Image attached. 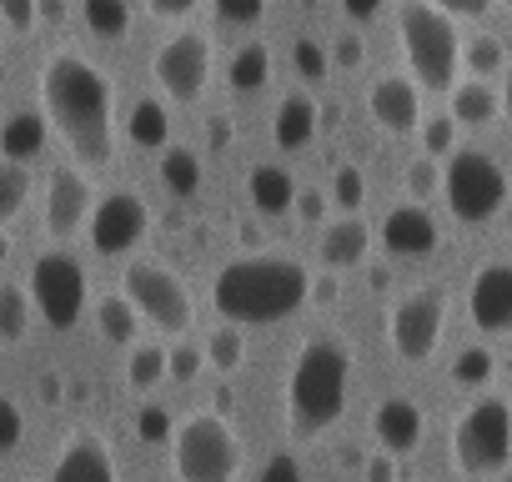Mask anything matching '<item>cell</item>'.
Returning <instances> with one entry per match:
<instances>
[{"instance_id": "6da1fadb", "label": "cell", "mask_w": 512, "mask_h": 482, "mask_svg": "<svg viewBox=\"0 0 512 482\" xmlns=\"http://www.w3.org/2000/svg\"><path fill=\"white\" fill-rule=\"evenodd\" d=\"M36 91H41L46 131H56L76 161L106 166L116 151V81L91 56L61 46L46 56Z\"/></svg>"}, {"instance_id": "7a4b0ae2", "label": "cell", "mask_w": 512, "mask_h": 482, "mask_svg": "<svg viewBox=\"0 0 512 482\" xmlns=\"http://www.w3.org/2000/svg\"><path fill=\"white\" fill-rule=\"evenodd\" d=\"M307 297H312V272L297 257H236L211 282V302L231 327L287 322L307 307Z\"/></svg>"}, {"instance_id": "3957f363", "label": "cell", "mask_w": 512, "mask_h": 482, "mask_svg": "<svg viewBox=\"0 0 512 482\" xmlns=\"http://www.w3.org/2000/svg\"><path fill=\"white\" fill-rule=\"evenodd\" d=\"M352 387V352L342 337H312L297 347V362L287 372V422L302 437H322L347 412Z\"/></svg>"}, {"instance_id": "277c9868", "label": "cell", "mask_w": 512, "mask_h": 482, "mask_svg": "<svg viewBox=\"0 0 512 482\" xmlns=\"http://www.w3.org/2000/svg\"><path fill=\"white\" fill-rule=\"evenodd\" d=\"M397 36H402V56H407L417 91H452V81L462 71L457 66V51H462L457 21H447L432 0H402Z\"/></svg>"}, {"instance_id": "5b68a950", "label": "cell", "mask_w": 512, "mask_h": 482, "mask_svg": "<svg viewBox=\"0 0 512 482\" xmlns=\"http://www.w3.org/2000/svg\"><path fill=\"white\" fill-rule=\"evenodd\" d=\"M171 467L176 482H236L246 462L241 432L221 412H191L171 427Z\"/></svg>"}, {"instance_id": "8992f818", "label": "cell", "mask_w": 512, "mask_h": 482, "mask_svg": "<svg viewBox=\"0 0 512 482\" xmlns=\"http://www.w3.org/2000/svg\"><path fill=\"white\" fill-rule=\"evenodd\" d=\"M452 462L462 477H497L512 462V407L507 397H477L452 422Z\"/></svg>"}, {"instance_id": "52a82bcc", "label": "cell", "mask_w": 512, "mask_h": 482, "mask_svg": "<svg viewBox=\"0 0 512 482\" xmlns=\"http://www.w3.org/2000/svg\"><path fill=\"white\" fill-rule=\"evenodd\" d=\"M437 166H442V186H437V191L447 196V206H452L457 221L482 226V221H492V216L507 206V171H502L487 151L457 146V151L442 156Z\"/></svg>"}, {"instance_id": "ba28073f", "label": "cell", "mask_w": 512, "mask_h": 482, "mask_svg": "<svg viewBox=\"0 0 512 482\" xmlns=\"http://www.w3.org/2000/svg\"><path fill=\"white\" fill-rule=\"evenodd\" d=\"M126 302H131V312L141 317V327L151 322L156 332H171V337H181V332H191V322H196V302H191V292H186V282L166 267V262H151V257H141V262H131L126 267Z\"/></svg>"}, {"instance_id": "9c48e42d", "label": "cell", "mask_w": 512, "mask_h": 482, "mask_svg": "<svg viewBox=\"0 0 512 482\" xmlns=\"http://www.w3.org/2000/svg\"><path fill=\"white\" fill-rule=\"evenodd\" d=\"M26 297H31V307L41 312V322L51 332H71L81 322V312H86V267L71 252L56 247V252L36 257Z\"/></svg>"}, {"instance_id": "30bf717a", "label": "cell", "mask_w": 512, "mask_h": 482, "mask_svg": "<svg viewBox=\"0 0 512 482\" xmlns=\"http://www.w3.org/2000/svg\"><path fill=\"white\" fill-rule=\"evenodd\" d=\"M447 332V297L437 287H412L387 322V342L402 362H432V352L442 347Z\"/></svg>"}, {"instance_id": "8fae6325", "label": "cell", "mask_w": 512, "mask_h": 482, "mask_svg": "<svg viewBox=\"0 0 512 482\" xmlns=\"http://www.w3.org/2000/svg\"><path fill=\"white\" fill-rule=\"evenodd\" d=\"M211 66H216L211 36H201V31H176V36L161 41V51H156V61H151V76H156V86H161L171 101L191 106V101L206 96Z\"/></svg>"}, {"instance_id": "7c38bea8", "label": "cell", "mask_w": 512, "mask_h": 482, "mask_svg": "<svg viewBox=\"0 0 512 482\" xmlns=\"http://www.w3.org/2000/svg\"><path fill=\"white\" fill-rule=\"evenodd\" d=\"M86 226H91V247L101 257H126L136 241L151 231V206L136 191H111V196H101L91 206Z\"/></svg>"}, {"instance_id": "4fadbf2b", "label": "cell", "mask_w": 512, "mask_h": 482, "mask_svg": "<svg viewBox=\"0 0 512 482\" xmlns=\"http://www.w3.org/2000/svg\"><path fill=\"white\" fill-rule=\"evenodd\" d=\"M96 206V191H91V176L71 161V166H56L51 181H46V236L51 241H71L86 216Z\"/></svg>"}, {"instance_id": "5bb4252c", "label": "cell", "mask_w": 512, "mask_h": 482, "mask_svg": "<svg viewBox=\"0 0 512 482\" xmlns=\"http://www.w3.org/2000/svg\"><path fill=\"white\" fill-rule=\"evenodd\" d=\"M367 116L387 131V136H412L417 121H422V91L412 76L402 71H387L367 86Z\"/></svg>"}, {"instance_id": "9a60e30c", "label": "cell", "mask_w": 512, "mask_h": 482, "mask_svg": "<svg viewBox=\"0 0 512 482\" xmlns=\"http://www.w3.org/2000/svg\"><path fill=\"white\" fill-rule=\"evenodd\" d=\"M467 312H472V327L487 332V337L512 332V267L507 262H482L472 272Z\"/></svg>"}, {"instance_id": "2e32d148", "label": "cell", "mask_w": 512, "mask_h": 482, "mask_svg": "<svg viewBox=\"0 0 512 482\" xmlns=\"http://www.w3.org/2000/svg\"><path fill=\"white\" fill-rule=\"evenodd\" d=\"M437 241H442V226H437V216L427 211V206H417V201H402V206H392L387 216H382V247L392 252V257H432L437 252Z\"/></svg>"}, {"instance_id": "e0dca14e", "label": "cell", "mask_w": 512, "mask_h": 482, "mask_svg": "<svg viewBox=\"0 0 512 482\" xmlns=\"http://www.w3.org/2000/svg\"><path fill=\"white\" fill-rule=\"evenodd\" d=\"M41 482H121V477H116L111 447H106L101 437L81 432V437H71V442L56 452V462L46 467Z\"/></svg>"}, {"instance_id": "ac0fdd59", "label": "cell", "mask_w": 512, "mask_h": 482, "mask_svg": "<svg viewBox=\"0 0 512 482\" xmlns=\"http://www.w3.org/2000/svg\"><path fill=\"white\" fill-rule=\"evenodd\" d=\"M422 427L427 422H422V407L412 397H387L372 412V437H377V452H387V457H407L422 442Z\"/></svg>"}, {"instance_id": "d6986e66", "label": "cell", "mask_w": 512, "mask_h": 482, "mask_svg": "<svg viewBox=\"0 0 512 482\" xmlns=\"http://www.w3.org/2000/svg\"><path fill=\"white\" fill-rule=\"evenodd\" d=\"M447 121L452 126H497L502 121V91L492 81H452L447 91Z\"/></svg>"}, {"instance_id": "ffe728a7", "label": "cell", "mask_w": 512, "mask_h": 482, "mask_svg": "<svg viewBox=\"0 0 512 482\" xmlns=\"http://www.w3.org/2000/svg\"><path fill=\"white\" fill-rule=\"evenodd\" d=\"M367 252H372V226H367L362 216H342V221H332V226L322 231V262H327L332 272L362 267Z\"/></svg>"}, {"instance_id": "44dd1931", "label": "cell", "mask_w": 512, "mask_h": 482, "mask_svg": "<svg viewBox=\"0 0 512 482\" xmlns=\"http://www.w3.org/2000/svg\"><path fill=\"white\" fill-rule=\"evenodd\" d=\"M317 126H322V106L307 91H292V96H282V106L272 116V141L282 151H302V146H312Z\"/></svg>"}, {"instance_id": "7402d4cb", "label": "cell", "mask_w": 512, "mask_h": 482, "mask_svg": "<svg viewBox=\"0 0 512 482\" xmlns=\"http://www.w3.org/2000/svg\"><path fill=\"white\" fill-rule=\"evenodd\" d=\"M292 196H297V181H292V171L287 166H256L251 176H246V201L262 211V216H287L292 211Z\"/></svg>"}, {"instance_id": "603a6c76", "label": "cell", "mask_w": 512, "mask_h": 482, "mask_svg": "<svg viewBox=\"0 0 512 482\" xmlns=\"http://www.w3.org/2000/svg\"><path fill=\"white\" fill-rule=\"evenodd\" d=\"M41 146H46V121H41V111H16V116H6L0 121V161H31V156H41Z\"/></svg>"}, {"instance_id": "cb8c5ba5", "label": "cell", "mask_w": 512, "mask_h": 482, "mask_svg": "<svg viewBox=\"0 0 512 482\" xmlns=\"http://www.w3.org/2000/svg\"><path fill=\"white\" fill-rule=\"evenodd\" d=\"M126 136H131L141 151H161V146H171V116H166V106L151 101V96H141V101L131 106Z\"/></svg>"}, {"instance_id": "d4e9b609", "label": "cell", "mask_w": 512, "mask_h": 482, "mask_svg": "<svg viewBox=\"0 0 512 482\" xmlns=\"http://www.w3.org/2000/svg\"><path fill=\"white\" fill-rule=\"evenodd\" d=\"M226 76H231V86H236L241 96H256V91L272 81V51H267L262 41H246V46L231 56Z\"/></svg>"}, {"instance_id": "484cf974", "label": "cell", "mask_w": 512, "mask_h": 482, "mask_svg": "<svg viewBox=\"0 0 512 482\" xmlns=\"http://www.w3.org/2000/svg\"><path fill=\"white\" fill-rule=\"evenodd\" d=\"M161 181L171 196H196L201 191V156L191 146H161Z\"/></svg>"}, {"instance_id": "4316f807", "label": "cell", "mask_w": 512, "mask_h": 482, "mask_svg": "<svg viewBox=\"0 0 512 482\" xmlns=\"http://www.w3.org/2000/svg\"><path fill=\"white\" fill-rule=\"evenodd\" d=\"M81 16H86V31L101 36V41H121L131 31V6L126 0H81Z\"/></svg>"}, {"instance_id": "83f0119b", "label": "cell", "mask_w": 512, "mask_h": 482, "mask_svg": "<svg viewBox=\"0 0 512 482\" xmlns=\"http://www.w3.org/2000/svg\"><path fill=\"white\" fill-rule=\"evenodd\" d=\"M457 66H467L472 81H497L502 66H507V51H502L497 36H477V41H467V46L457 51Z\"/></svg>"}, {"instance_id": "f1b7e54d", "label": "cell", "mask_w": 512, "mask_h": 482, "mask_svg": "<svg viewBox=\"0 0 512 482\" xmlns=\"http://www.w3.org/2000/svg\"><path fill=\"white\" fill-rule=\"evenodd\" d=\"M96 322H101V337H106L111 347H131V342L141 337V317L131 312L126 297H106V302L96 307Z\"/></svg>"}, {"instance_id": "f546056e", "label": "cell", "mask_w": 512, "mask_h": 482, "mask_svg": "<svg viewBox=\"0 0 512 482\" xmlns=\"http://www.w3.org/2000/svg\"><path fill=\"white\" fill-rule=\"evenodd\" d=\"M161 377H166V347H156V342H131V357H126V382H131V392H151Z\"/></svg>"}, {"instance_id": "4dcf8cb0", "label": "cell", "mask_w": 512, "mask_h": 482, "mask_svg": "<svg viewBox=\"0 0 512 482\" xmlns=\"http://www.w3.org/2000/svg\"><path fill=\"white\" fill-rule=\"evenodd\" d=\"M31 201V171L21 161H0V226L16 221Z\"/></svg>"}, {"instance_id": "1f68e13d", "label": "cell", "mask_w": 512, "mask_h": 482, "mask_svg": "<svg viewBox=\"0 0 512 482\" xmlns=\"http://www.w3.org/2000/svg\"><path fill=\"white\" fill-rule=\"evenodd\" d=\"M31 332V297L26 287L6 282L0 287V342H21Z\"/></svg>"}, {"instance_id": "d6a6232c", "label": "cell", "mask_w": 512, "mask_h": 482, "mask_svg": "<svg viewBox=\"0 0 512 482\" xmlns=\"http://www.w3.org/2000/svg\"><path fill=\"white\" fill-rule=\"evenodd\" d=\"M201 357L216 367V372H236L241 362H246V337H241V327H216L211 337H206V347H201Z\"/></svg>"}, {"instance_id": "836d02e7", "label": "cell", "mask_w": 512, "mask_h": 482, "mask_svg": "<svg viewBox=\"0 0 512 482\" xmlns=\"http://www.w3.org/2000/svg\"><path fill=\"white\" fill-rule=\"evenodd\" d=\"M492 372H497L492 347H462V352L452 357V382H457V387H487Z\"/></svg>"}, {"instance_id": "e575fe53", "label": "cell", "mask_w": 512, "mask_h": 482, "mask_svg": "<svg viewBox=\"0 0 512 482\" xmlns=\"http://www.w3.org/2000/svg\"><path fill=\"white\" fill-rule=\"evenodd\" d=\"M327 201H332V206H342L347 216H357V211H362V201H367V176H362L357 166H337Z\"/></svg>"}, {"instance_id": "d590c367", "label": "cell", "mask_w": 512, "mask_h": 482, "mask_svg": "<svg viewBox=\"0 0 512 482\" xmlns=\"http://www.w3.org/2000/svg\"><path fill=\"white\" fill-rule=\"evenodd\" d=\"M402 186H407V201H432V191L442 186V166L437 161H427V156H417V161H407V171H402Z\"/></svg>"}, {"instance_id": "8d00e7d4", "label": "cell", "mask_w": 512, "mask_h": 482, "mask_svg": "<svg viewBox=\"0 0 512 482\" xmlns=\"http://www.w3.org/2000/svg\"><path fill=\"white\" fill-rule=\"evenodd\" d=\"M417 131H422V156H427V161H442V156L457 151V126H452L447 116L417 121Z\"/></svg>"}, {"instance_id": "74e56055", "label": "cell", "mask_w": 512, "mask_h": 482, "mask_svg": "<svg viewBox=\"0 0 512 482\" xmlns=\"http://www.w3.org/2000/svg\"><path fill=\"white\" fill-rule=\"evenodd\" d=\"M292 61H297V76L302 81H322L332 66H327V46L322 41H312V36H302L297 46H292Z\"/></svg>"}, {"instance_id": "f35d334b", "label": "cell", "mask_w": 512, "mask_h": 482, "mask_svg": "<svg viewBox=\"0 0 512 482\" xmlns=\"http://www.w3.org/2000/svg\"><path fill=\"white\" fill-rule=\"evenodd\" d=\"M26 437V412L16 397L0 392V452H16V442Z\"/></svg>"}, {"instance_id": "ab89813d", "label": "cell", "mask_w": 512, "mask_h": 482, "mask_svg": "<svg viewBox=\"0 0 512 482\" xmlns=\"http://www.w3.org/2000/svg\"><path fill=\"white\" fill-rule=\"evenodd\" d=\"M216 6V21H226V26H256L267 16V0H211Z\"/></svg>"}, {"instance_id": "60d3db41", "label": "cell", "mask_w": 512, "mask_h": 482, "mask_svg": "<svg viewBox=\"0 0 512 482\" xmlns=\"http://www.w3.org/2000/svg\"><path fill=\"white\" fill-rule=\"evenodd\" d=\"M201 367H206V357H201V347H176V352H166V377H176V382H196L201 377Z\"/></svg>"}, {"instance_id": "b9f144b4", "label": "cell", "mask_w": 512, "mask_h": 482, "mask_svg": "<svg viewBox=\"0 0 512 482\" xmlns=\"http://www.w3.org/2000/svg\"><path fill=\"white\" fill-rule=\"evenodd\" d=\"M362 61H367V46H362V36H337V41H332V56H327V66H337V71H362Z\"/></svg>"}, {"instance_id": "7bdbcfd3", "label": "cell", "mask_w": 512, "mask_h": 482, "mask_svg": "<svg viewBox=\"0 0 512 482\" xmlns=\"http://www.w3.org/2000/svg\"><path fill=\"white\" fill-rule=\"evenodd\" d=\"M327 206H332V201H327V191H317V186L292 196V211H297L307 226H322V221H327Z\"/></svg>"}, {"instance_id": "ee69618b", "label": "cell", "mask_w": 512, "mask_h": 482, "mask_svg": "<svg viewBox=\"0 0 512 482\" xmlns=\"http://www.w3.org/2000/svg\"><path fill=\"white\" fill-rule=\"evenodd\" d=\"M136 432H141V442H166V437H171V417L146 402V407L136 412Z\"/></svg>"}, {"instance_id": "f6af8a7d", "label": "cell", "mask_w": 512, "mask_h": 482, "mask_svg": "<svg viewBox=\"0 0 512 482\" xmlns=\"http://www.w3.org/2000/svg\"><path fill=\"white\" fill-rule=\"evenodd\" d=\"M432 6H437L447 21H482L497 0H432Z\"/></svg>"}, {"instance_id": "bcb514c9", "label": "cell", "mask_w": 512, "mask_h": 482, "mask_svg": "<svg viewBox=\"0 0 512 482\" xmlns=\"http://www.w3.org/2000/svg\"><path fill=\"white\" fill-rule=\"evenodd\" d=\"M0 26L31 31L36 26V0H0Z\"/></svg>"}, {"instance_id": "7dc6e473", "label": "cell", "mask_w": 512, "mask_h": 482, "mask_svg": "<svg viewBox=\"0 0 512 482\" xmlns=\"http://www.w3.org/2000/svg\"><path fill=\"white\" fill-rule=\"evenodd\" d=\"M256 482H302V462L292 452H277V457H267V467H262Z\"/></svg>"}, {"instance_id": "c3c4849f", "label": "cell", "mask_w": 512, "mask_h": 482, "mask_svg": "<svg viewBox=\"0 0 512 482\" xmlns=\"http://www.w3.org/2000/svg\"><path fill=\"white\" fill-rule=\"evenodd\" d=\"M196 6H201V0H146V11L161 16V21H186Z\"/></svg>"}, {"instance_id": "681fc988", "label": "cell", "mask_w": 512, "mask_h": 482, "mask_svg": "<svg viewBox=\"0 0 512 482\" xmlns=\"http://www.w3.org/2000/svg\"><path fill=\"white\" fill-rule=\"evenodd\" d=\"M362 482H397V457H387V452L367 457L362 462Z\"/></svg>"}, {"instance_id": "f907efd6", "label": "cell", "mask_w": 512, "mask_h": 482, "mask_svg": "<svg viewBox=\"0 0 512 482\" xmlns=\"http://www.w3.org/2000/svg\"><path fill=\"white\" fill-rule=\"evenodd\" d=\"M382 6H387V0H342L347 21H377V16H382Z\"/></svg>"}, {"instance_id": "816d5d0a", "label": "cell", "mask_w": 512, "mask_h": 482, "mask_svg": "<svg viewBox=\"0 0 512 482\" xmlns=\"http://www.w3.org/2000/svg\"><path fill=\"white\" fill-rule=\"evenodd\" d=\"M36 21H66V0H36Z\"/></svg>"}, {"instance_id": "f5cc1de1", "label": "cell", "mask_w": 512, "mask_h": 482, "mask_svg": "<svg viewBox=\"0 0 512 482\" xmlns=\"http://www.w3.org/2000/svg\"><path fill=\"white\" fill-rule=\"evenodd\" d=\"M41 397L56 407V397H61V382H56V377H46V382H41Z\"/></svg>"}, {"instance_id": "db71d44e", "label": "cell", "mask_w": 512, "mask_h": 482, "mask_svg": "<svg viewBox=\"0 0 512 482\" xmlns=\"http://www.w3.org/2000/svg\"><path fill=\"white\" fill-rule=\"evenodd\" d=\"M11 262V236H6V226H0V267Z\"/></svg>"}, {"instance_id": "11a10c76", "label": "cell", "mask_w": 512, "mask_h": 482, "mask_svg": "<svg viewBox=\"0 0 512 482\" xmlns=\"http://www.w3.org/2000/svg\"><path fill=\"white\" fill-rule=\"evenodd\" d=\"M0 31H6V26H0Z\"/></svg>"}]
</instances>
